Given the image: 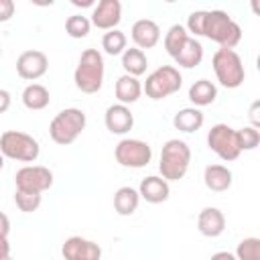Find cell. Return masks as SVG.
Returning a JSON list of instances; mask_svg holds the SVG:
<instances>
[{"label": "cell", "instance_id": "cell-1", "mask_svg": "<svg viewBox=\"0 0 260 260\" xmlns=\"http://www.w3.org/2000/svg\"><path fill=\"white\" fill-rule=\"evenodd\" d=\"M201 37L217 43L219 49H234L242 41L240 24L223 10H205Z\"/></svg>", "mask_w": 260, "mask_h": 260}, {"label": "cell", "instance_id": "cell-2", "mask_svg": "<svg viewBox=\"0 0 260 260\" xmlns=\"http://www.w3.org/2000/svg\"><path fill=\"white\" fill-rule=\"evenodd\" d=\"M104 57L98 49H85L73 73L75 87L83 93H98L104 85Z\"/></svg>", "mask_w": 260, "mask_h": 260}, {"label": "cell", "instance_id": "cell-3", "mask_svg": "<svg viewBox=\"0 0 260 260\" xmlns=\"http://www.w3.org/2000/svg\"><path fill=\"white\" fill-rule=\"evenodd\" d=\"M191 162V148L185 140L171 138L162 144L158 171L165 181H179L187 175Z\"/></svg>", "mask_w": 260, "mask_h": 260}, {"label": "cell", "instance_id": "cell-4", "mask_svg": "<svg viewBox=\"0 0 260 260\" xmlns=\"http://www.w3.org/2000/svg\"><path fill=\"white\" fill-rule=\"evenodd\" d=\"M87 118L85 112L79 108H65L61 110L49 124V136L55 144L67 146L77 140V136L85 130Z\"/></svg>", "mask_w": 260, "mask_h": 260}, {"label": "cell", "instance_id": "cell-5", "mask_svg": "<svg viewBox=\"0 0 260 260\" xmlns=\"http://www.w3.org/2000/svg\"><path fill=\"white\" fill-rule=\"evenodd\" d=\"M211 65H213V71H215L217 81L223 87H228V89L240 87L244 83V79H246L244 63H242L240 55L234 49H217L213 53Z\"/></svg>", "mask_w": 260, "mask_h": 260}, {"label": "cell", "instance_id": "cell-6", "mask_svg": "<svg viewBox=\"0 0 260 260\" xmlns=\"http://www.w3.org/2000/svg\"><path fill=\"white\" fill-rule=\"evenodd\" d=\"M0 152L6 158L12 160H20V162H32L39 158L41 146L39 142L26 134V132H18V130H6L0 136Z\"/></svg>", "mask_w": 260, "mask_h": 260}, {"label": "cell", "instance_id": "cell-7", "mask_svg": "<svg viewBox=\"0 0 260 260\" xmlns=\"http://www.w3.org/2000/svg\"><path fill=\"white\" fill-rule=\"evenodd\" d=\"M181 85H183V77H181L179 69L173 65H160L146 77L142 91L150 100H165V98L177 93L181 89Z\"/></svg>", "mask_w": 260, "mask_h": 260}, {"label": "cell", "instance_id": "cell-8", "mask_svg": "<svg viewBox=\"0 0 260 260\" xmlns=\"http://www.w3.org/2000/svg\"><path fill=\"white\" fill-rule=\"evenodd\" d=\"M207 146L213 150L221 160L230 162L236 160L242 152L240 140H238V130H234L228 124H215L207 132Z\"/></svg>", "mask_w": 260, "mask_h": 260}, {"label": "cell", "instance_id": "cell-9", "mask_svg": "<svg viewBox=\"0 0 260 260\" xmlns=\"http://www.w3.org/2000/svg\"><path fill=\"white\" fill-rule=\"evenodd\" d=\"M116 162L128 169H142L152 158V148L148 142L138 138H122L114 148Z\"/></svg>", "mask_w": 260, "mask_h": 260}, {"label": "cell", "instance_id": "cell-10", "mask_svg": "<svg viewBox=\"0 0 260 260\" xmlns=\"http://www.w3.org/2000/svg\"><path fill=\"white\" fill-rule=\"evenodd\" d=\"M14 183L18 191H28V193H45L47 189L53 187V173L43 167V165H26L16 171Z\"/></svg>", "mask_w": 260, "mask_h": 260}, {"label": "cell", "instance_id": "cell-11", "mask_svg": "<svg viewBox=\"0 0 260 260\" xmlns=\"http://www.w3.org/2000/svg\"><path fill=\"white\" fill-rule=\"evenodd\" d=\"M49 69V59L43 51H24L18 55L16 59V73L26 79V81H35L39 77H43Z\"/></svg>", "mask_w": 260, "mask_h": 260}, {"label": "cell", "instance_id": "cell-12", "mask_svg": "<svg viewBox=\"0 0 260 260\" xmlns=\"http://www.w3.org/2000/svg\"><path fill=\"white\" fill-rule=\"evenodd\" d=\"M61 254L65 260H100L102 248L91 240H85L81 236H71L63 242Z\"/></svg>", "mask_w": 260, "mask_h": 260}, {"label": "cell", "instance_id": "cell-13", "mask_svg": "<svg viewBox=\"0 0 260 260\" xmlns=\"http://www.w3.org/2000/svg\"><path fill=\"white\" fill-rule=\"evenodd\" d=\"M122 20V4L120 0H100L93 6L91 12V24L102 28V30H112L120 24Z\"/></svg>", "mask_w": 260, "mask_h": 260}, {"label": "cell", "instance_id": "cell-14", "mask_svg": "<svg viewBox=\"0 0 260 260\" xmlns=\"http://www.w3.org/2000/svg\"><path fill=\"white\" fill-rule=\"evenodd\" d=\"M130 35H132L134 45H136L140 51L152 49V47H156L158 41H160V28H158V24H156L154 20H150V18H140V20H136V22L132 24Z\"/></svg>", "mask_w": 260, "mask_h": 260}, {"label": "cell", "instance_id": "cell-15", "mask_svg": "<svg viewBox=\"0 0 260 260\" xmlns=\"http://www.w3.org/2000/svg\"><path fill=\"white\" fill-rule=\"evenodd\" d=\"M104 122H106V128H108L112 134H126V132H130L132 126H134V114H132L130 108L124 106V104H112V106L106 110Z\"/></svg>", "mask_w": 260, "mask_h": 260}, {"label": "cell", "instance_id": "cell-16", "mask_svg": "<svg viewBox=\"0 0 260 260\" xmlns=\"http://www.w3.org/2000/svg\"><path fill=\"white\" fill-rule=\"evenodd\" d=\"M197 230L205 238H217L225 230V215L217 207H203L197 215Z\"/></svg>", "mask_w": 260, "mask_h": 260}, {"label": "cell", "instance_id": "cell-17", "mask_svg": "<svg viewBox=\"0 0 260 260\" xmlns=\"http://www.w3.org/2000/svg\"><path fill=\"white\" fill-rule=\"evenodd\" d=\"M169 193H171L169 181H165L162 177H156V175L144 177L140 181V187H138L140 199H144L148 203H162L169 199Z\"/></svg>", "mask_w": 260, "mask_h": 260}, {"label": "cell", "instance_id": "cell-18", "mask_svg": "<svg viewBox=\"0 0 260 260\" xmlns=\"http://www.w3.org/2000/svg\"><path fill=\"white\" fill-rule=\"evenodd\" d=\"M232 171L223 165H209L205 167L203 171V183L209 191H215V193H221V191H228L232 187Z\"/></svg>", "mask_w": 260, "mask_h": 260}, {"label": "cell", "instance_id": "cell-19", "mask_svg": "<svg viewBox=\"0 0 260 260\" xmlns=\"http://www.w3.org/2000/svg\"><path fill=\"white\" fill-rule=\"evenodd\" d=\"M114 91H116L118 104L128 106V104L138 102V98H140V93H142V83L138 81V77H132V75H126V73H124V75H120V77L116 79Z\"/></svg>", "mask_w": 260, "mask_h": 260}, {"label": "cell", "instance_id": "cell-20", "mask_svg": "<svg viewBox=\"0 0 260 260\" xmlns=\"http://www.w3.org/2000/svg\"><path fill=\"white\" fill-rule=\"evenodd\" d=\"M203 61V45L195 39V37H189L183 45V49L177 53L175 57V63L179 67H185V69H193L197 67L199 63Z\"/></svg>", "mask_w": 260, "mask_h": 260}, {"label": "cell", "instance_id": "cell-21", "mask_svg": "<svg viewBox=\"0 0 260 260\" xmlns=\"http://www.w3.org/2000/svg\"><path fill=\"white\" fill-rule=\"evenodd\" d=\"M217 98V87L213 81L209 79H197L191 87H189V100L193 104V108H203L213 104Z\"/></svg>", "mask_w": 260, "mask_h": 260}, {"label": "cell", "instance_id": "cell-22", "mask_svg": "<svg viewBox=\"0 0 260 260\" xmlns=\"http://www.w3.org/2000/svg\"><path fill=\"white\" fill-rule=\"evenodd\" d=\"M205 122V116L199 108H183L173 116V126L181 132H197Z\"/></svg>", "mask_w": 260, "mask_h": 260}, {"label": "cell", "instance_id": "cell-23", "mask_svg": "<svg viewBox=\"0 0 260 260\" xmlns=\"http://www.w3.org/2000/svg\"><path fill=\"white\" fill-rule=\"evenodd\" d=\"M138 203H140V195H138V189L134 187H120L116 193H114V209L118 215H132L136 209H138Z\"/></svg>", "mask_w": 260, "mask_h": 260}, {"label": "cell", "instance_id": "cell-24", "mask_svg": "<svg viewBox=\"0 0 260 260\" xmlns=\"http://www.w3.org/2000/svg\"><path fill=\"white\" fill-rule=\"evenodd\" d=\"M122 67L126 71V75H132V77H138L142 73H146V67H148V59L144 55V51H140L138 47H130L122 53Z\"/></svg>", "mask_w": 260, "mask_h": 260}, {"label": "cell", "instance_id": "cell-25", "mask_svg": "<svg viewBox=\"0 0 260 260\" xmlns=\"http://www.w3.org/2000/svg\"><path fill=\"white\" fill-rule=\"evenodd\" d=\"M49 102H51L49 89L41 83H28L22 89V104L28 110H45L49 106Z\"/></svg>", "mask_w": 260, "mask_h": 260}, {"label": "cell", "instance_id": "cell-26", "mask_svg": "<svg viewBox=\"0 0 260 260\" xmlns=\"http://www.w3.org/2000/svg\"><path fill=\"white\" fill-rule=\"evenodd\" d=\"M189 37H191V35L187 32V28H185L183 24H173V26L167 30V35H165V49H167V53L175 59L177 53L183 49V45H185V41H187Z\"/></svg>", "mask_w": 260, "mask_h": 260}, {"label": "cell", "instance_id": "cell-27", "mask_svg": "<svg viewBox=\"0 0 260 260\" xmlns=\"http://www.w3.org/2000/svg\"><path fill=\"white\" fill-rule=\"evenodd\" d=\"M126 45H128V39L120 28L106 30L104 37H102V49L112 57L114 55H122L126 51Z\"/></svg>", "mask_w": 260, "mask_h": 260}, {"label": "cell", "instance_id": "cell-28", "mask_svg": "<svg viewBox=\"0 0 260 260\" xmlns=\"http://www.w3.org/2000/svg\"><path fill=\"white\" fill-rule=\"evenodd\" d=\"M89 28H91V22L83 14H71L65 20V32L71 39H85L89 35Z\"/></svg>", "mask_w": 260, "mask_h": 260}, {"label": "cell", "instance_id": "cell-29", "mask_svg": "<svg viewBox=\"0 0 260 260\" xmlns=\"http://www.w3.org/2000/svg\"><path fill=\"white\" fill-rule=\"evenodd\" d=\"M43 195L41 193H28V191H14V203L22 213H32L41 207Z\"/></svg>", "mask_w": 260, "mask_h": 260}, {"label": "cell", "instance_id": "cell-30", "mask_svg": "<svg viewBox=\"0 0 260 260\" xmlns=\"http://www.w3.org/2000/svg\"><path fill=\"white\" fill-rule=\"evenodd\" d=\"M236 260H260V240L244 238L236 248Z\"/></svg>", "mask_w": 260, "mask_h": 260}, {"label": "cell", "instance_id": "cell-31", "mask_svg": "<svg viewBox=\"0 0 260 260\" xmlns=\"http://www.w3.org/2000/svg\"><path fill=\"white\" fill-rule=\"evenodd\" d=\"M238 140L242 150H254L260 144V130L254 126H244L238 130Z\"/></svg>", "mask_w": 260, "mask_h": 260}, {"label": "cell", "instance_id": "cell-32", "mask_svg": "<svg viewBox=\"0 0 260 260\" xmlns=\"http://www.w3.org/2000/svg\"><path fill=\"white\" fill-rule=\"evenodd\" d=\"M14 2L12 0H0V22H8L14 16Z\"/></svg>", "mask_w": 260, "mask_h": 260}, {"label": "cell", "instance_id": "cell-33", "mask_svg": "<svg viewBox=\"0 0 260 260\" xmlns=\"http://www.w3.org/2000/svg\"><path fill=\"white\" fill-rule=\"evenodd\" d=\"M258 110H260V102L256 100V102L250 106V122H252V126H254V128H258V126H260V116H258Z\"/></svg>", "mask_w": 260, "mask_h": 260}, {"label": "cell", "instance_id": "cell-34", "mask_svg": "<svg viewBox=\"0 0 260 260\" xmlns=\"http://www.w3.org/2000/svg\"><path fill=\"white\" fill-rule=\"evenodd\" d=\"M10 104H12V98H10V93H8L6 89H0V114L8 112Z\"/></svg>", "mask_w": 260, "mask_h": 260}, {"label": "cell", "instance_id": "cell-35", "mask_svg": "<svg viewBox=\"0 0 260 260\" xmlns=\"http://www.w3.org/2000/svg\"><path fill=\"white\" fill-rule=\"evenodd\" d=\"M8 232H10V219L6 213L0 211V238H8Z\"/></svg>", "mask_w": 260, "mask_h": 260}, {"label": "cell", "instance_id": "cell-36", "mask_svg": "<svg viewBox=\"0 0 260 260\" xmlns=\"http://www.w3.org/2000/svg\"><path fill=\"white\" fill-rule=\"evenodd\" d=\"M10 256V244H8V238H0V258H6Z\"/></svg>", "mask_w": 260, "mask_h": 260}, {"label": "cell", "instance_id": "cell-37", "mask_svg": "<svg viewBox=\"0 0 260 260\" xmlns=\"http://www.w3.org/2000/svg\"><path fill=\"white\" fill-rule=\"evenodd\" d=\"M209 260H236V256L232 254V252H215V254H211V258Z\"/></svg>", "mask_w": 260, "mask_h": 260}, {"label": "cell", "instance_id": "cell-38", "mask_svg": "<svg viewBox=\"0 0 260 260\" xmlns=\"http://www.w3.org/2000/svg\"><path fill=\"white\" fill-rule=\"evenodd\" d=\"M73 6H93V0H73Z\"/></svg>", "mask_w": 260, "mask_h": 260}, {"label": "cell", "instance_id": "cell-39", "mask_svg": "<svg viewBox=\"0 0 260 260\" xmlns=\"http://www.w3.org/2000/svg\"><path fill=\"white\" fill-rule=\"evenodd\" d=\"M2 167H4V156H2V152H0V171H2Z\"/></svg>", "mask_w": 260, "mask_h": 260}, {"label": "cell", "instance_id": "cell-40", "mask_svg": "<svg viewBox=\"0 0 260 260\" xmlns=\"http://www.w3.org/2000/svg\"><path fill=\"white\" fill-rule=\"evenodd\" d=\"M0 260H12V258H10V256H6V258H0Z\"/></svg>", "mask_w": 260, "mask_h": 260}, {"label": "cell", "instance_id": "cell-41", "mask_svg": "<svg viewBox=\"0 0 260 260\" xmlns=\"http://www.w3.org/2000/svg\"><path fill=\"white\" fill-rule=\"evenodd\" d=\"M0 57H2V49H0Z\"/></svg>", "mask_w": 260, "mask_h": 260}]
</instances>
